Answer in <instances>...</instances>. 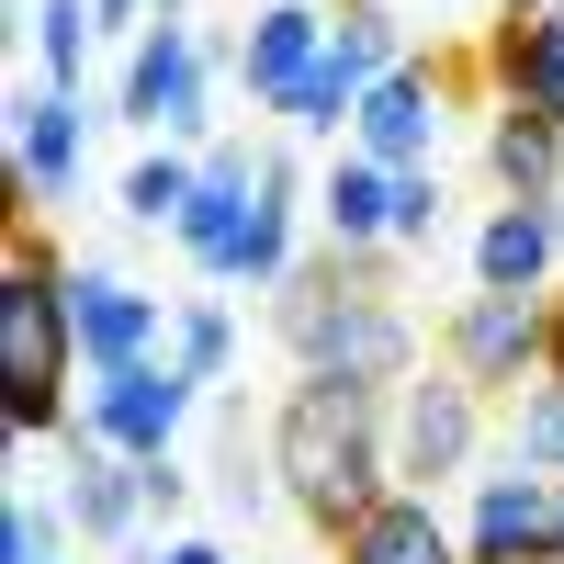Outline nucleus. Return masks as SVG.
Wrapping results in <instances>:
<instances>
[{
  "mask_svg": "<svg viewBox=\"0 0 564 564\" xmlns=\"http://www.w3.org/2000/svg\"><path fill=\"white\" fill-rule=\"evenodd\" d=\"M271 475H282V508L316 520L339 542L372 497H395V384H339V372H294L271 406Z\"/></svg>",
  "mask_w": 564,
  "mask_h": 564,
  "instance_id": "1",
  "label": "nucleus"
},
{
  "mask_svg": "<svg viewBox=\"0 0 564 564\" xmlns=\"http://www.w3.org/2000/svg\"><path fill=\"white\" fill-rule=\"evenodd\" d=\"M271 339L305 372L339 384H406L417 372V316L395 305V249H316L271 294Z\"/></svg>",
  "mask_w": 564,
  "mask_h": 564,
  "instance_id": "2",
  "label": "nucleus"
},
{
  "mask_svg": "<svg viewBox=\"0 0 564 564\" xmlns=\"http://www.w3.org/2000/svg\"><path fill=\"white\" fill-rule=\"evenodd\" d=\"M68 361H79V327H68V260L45 226H12V260H0V406H12V441H57L68 430Z\"/></svg>",
  "mask_w": 564,
  "mask_h": 564,
  "instance_id": "3",
  "label": "nucleus"
},
{
  "mask_svg": "<svg viewBox=\"0 0 564 564\" xmlns=\"http://www.w3.org/2000/svg\"><path fill=\"white\" fill-rule=\"evenodd\" d=\"M215 79H238V45H215L204 23H148L124 57V124L148 135H215Z\"/></svg>",
  "mask_w": 564,
  "mask_h": 564,
  "instance_id": "4",
  "label": "nucleus"
},
{
  "mask_svg": "<svg viewBox=\"0 0 564 564\" xmlns=\"http://www.w3.org/2000/svg\"><path fill=\"white\" fill-rule=\"evenodd\" d=\"M441 350H452V372L475 395H520L553 361V305L542 294H463L452 327H441Z\"/></svg>",
  "mask_w": 564,
  "mask_h": 564,
  "instance_id": "5",
  "label": "nucleus"
},
{
  "mask_svg": "<svg viewBox=\"0 0 564 564\" xmlns=\"http://www.w3.org/2000/svg\"><path fill=\"white\" fill-rule=\"evenodd\" d=\"M475 441H486V395L463 372H430V384H395V486L441 497L452 475H475Z\"/></svg>",
  "mask_w": 564,
  "mask_h": 564,
  "instance_id": "6",
  "label": "nucleus"
},
{
  "mask_svg": "<svg viewBox=\"0 0 564 564\" xmlns=\"http://www.w3.org/2000/svg\"><path fill=\"white\" fill-rule=\"evenodd\" d=\"M79 406L102 417V441H113L124 463H170L181 430H193V406H204V384H193L181 361H124V372H90Z\"/></svg>",
  "mask_w": 564,
  "mask_h": 564,
  "instance_id": "7",
  "label": "nucleus"
},
{
  "mask_svg": "<svg viewBox=\"0 0 564 564\" xmlns=\"http://www.w3.org/2000/svg\"><path fill=\"white\" fill-rule=\"evenodd\" d=\"M68 327H79V372H124V361H170V305L135 294L124 271L68 260Z\"/></svg>",
  "mask_w": 564,
  "mask_h": 564,
  "instance_id": "8",
  "label": "nucleus"
},
{
  "mask_svg": "<svg viewBox=\"0 0 564 564\" xmlns=\"http://www.w3.org/2000/svg\"><path fill=\"white\" fill-rule=\"evenodd\" d=\"M260 170H271V148H249V135H215V148H204V193L181 204V226H170L193 271H215V282L238 271L249 215H260Z\"/></svg>",
  "mask_w": 564,
  "mask_h": 564,
  "instance_id": "9",
  "label": "nucleus"
},
{
  "mask_svg": "<svg viewBox=\"0 0 564 564\" xmlns=\"http://www.w3.org/2000/svg\"><path fill=\"white\" fill-rule=\"evenodd\" d=\"M463 564H564L553 531V475H475V520H463Z\"/></svg>",
  "mask_w": 564,
  "mask_h": 564,
  "instance_id": "10",
  "label": "nucleus"
},
{
  "mask_svg": "<svg viewBox=\"0 0 564 564\" xmlns=\"http://www.w3.org/2000/svg\"><path fill=\"white\" fill-rule=\"evenodd\" d=\"M316 57H327V12L316 0H271V12H249V34H238V90L260 113H282L316 79Z\"/></svg>",
  "mask_w": 564,
  "mask_h": 564,
  "instance_id": "11",
  "label": "nucleus"
},
{
  "mask_svg": "<svg viewBox=\"0 0 564 564\" xmlns=\"http://www.w3.org/2000/svg\"><path fill=\"white\" fill-rule=\"evenodd\" d=\"M79 148H90L79 90H23L12 102V181H23V204H68L79 193Z\"/></svg>",
  "mask_w": 564,
  "mask_h": 564,
  "instance_id": "12",
  "label": "nucleus"
},
{
  "mask_svg": "<svg viewBox=\"0 0 564 564\" xmlns=\"http://www.w3.org/2000/svg\"><path fill=\"white\" fill-rule=\"evenodd\" d=\"M486 68H497V102H520L564 135V0L553 12H508L486 34Z\"/></svg>",
  "mask_w": 564,
  "mask_h": 564,
  "instance_id": "13",
  "label": "nucleus"
},
{
  "mask_svg": "<svg viewBox=\"0 0 564 564\" xmlns=\"http://www.w3.org/2000/svg\"><path fill=\"white\" fill-rule=\"evenodd\" d=\"M553 260H564L553 204H497V215L475 226V294H542Z\"/></svg>",
  "mask_w": 564,
  "mask_h": 564,
  "instance_id": "14",
  "label": "nucleus"
},
{
  "mask_svg": "<svg viewBox=\"0 0 564 564\" xmlns=\"http://www.w3.org/2000/svg\"><path fill=\"white\" fill-rule=\"evenodd\" d=\"M316 226H327V249H395V170L384 159H327L316 170Z\"/></svg>",
  "mask_w": 564,
  "mask_h": 564,
  "instance_id": "15",
  "label": "nucleus"
},
{
  "mask_svg": "<svg viewBox=\"0 0 564 564\" xmlns=\"http://www.w3.org/2000/svg\"><path fill=\"white\" fill-rule=\"evenodd\" d=\"M339 564H463V542L441 531V508L417 486H395V497H372L361 520L339 531Z\"/></svg>",
  "mask_w": 564,
  "mask_h": 564,
  "instance_id": "16",
  "label": "nucleus"
},
{
  "mask_svg": "<svg viewBox=\"0 0 564 564\" xmlns=\"http://www.w3.org/2000/svg\"><path fill=\"white\" fill-rule=\"evenodd\" d=\"M486 181H497L508 204H553L564 193V135L542 113H520V102H497L486 113Z\"/></svg>",
  "mask_w": 564,
  "mask_h": 564,
  "instance_id": "17",
  "label": "nucleus"
},
{
  "mask_svg": "<svg viewBox=\"0 0 564 564\" xmlns=\"http://www.w3.org/2000/svg\"><path fill=\"white\" fill-rule=\"evenodd\" d=\"M327 68H339L350 90L395 79V68H406V23L384 12V0H339V12H327Z\"/></svg>",
  "mask_w": 564,
  "mask_h": 564,
  "instance_id": "18",
  "label": "nucleus"
},
{
  "mask_svg": "<svg viewBox=\"0 0 564 564\" xmlns=\"http://www.w3.org/2000/svg\"><path fill=\"white\" fill-rule=\"evenodd\" d=\"M170 361L193 372V384H226V361H238V316H226L215 294H181L170 305Z\"/></svg>",
  "mask_w": 564,
  "mask_h": 564,
  "instance_id": "19",
  "label": "nucleus"
},
{
  "mask_svg": "<svg viewBox=\"0 0 564 564\" xmlns=\"http://www.w3.org/2000/svg\"><path fill=\"white\" fill-rule=\"evenodd\" d=\"M204 193V159H181V148H148L124 170V226H181V204Z\"/></svg>",
  "mask_w": 564,
  "mask_h": 564,
  "instance_id": "20",
  "label": "nucleus"
},
{
  "mask_svg": "<svg viewBox=\"0 0 564 564\" xmlns=\"http://www.w3.org/2000/svg\"><path fill=\"white\" fill-rule=\"evenodd\" d=\"M508 463H520V475H564V384L508 395Z\"/></svg>",
  "mask_w": 564,
  "mask_h": 564,
  "instance_id": "21",
  "label": "nucleus"
},
{
  "mask_svg": "<svg viewBox=\"0 0 564 564\" xmlns=\"http://www.w3.org/2000/svg\"><path fill=\"white\" fill-rule=\"evenodd\" d=\"M23 23H34L45 90H79V68H90V34H102V12H90V0H45V12H23Z\"/></svg>",
  "mask_w": 564,
  "mask_h": 564,
  "instance_id": "22",
  "label": "nucleus"
},
{
  "mask_svg": "<svg viewBox=\"0 0 564 564\" xmlns=\"http://www.w3.org/2000/svg\"><path fill=\"white\" fill-rule=\"evenodd\" d=\"M441 170H395V260H417V249H430L441 238Z\"/></svg>",
  "mask_w": 564,
  "mask_h": 564,
  "instance_id": "23",
  "label": "nucleus"
},
{
  "mask_svg": "<svg viewBox=\"0 0 564 564\" xmlns=\"http://www.w3.org/2000/svg\"><path fill=\"white\" fill-rule=\"evenodd\" d=\"M57 542H68V508L12 497V520H0V564H57Z\"/></svg>",
  "mask_w": 564,
  "mask_h": 564,
  "instance_id": "24",
  "label": "nucleus"
},
{
  "mask_svg": "<svg viewBox=\"0 0 564 564\" xmlns=\"http://www.w3.org/2000/svg\"><path fill=\"white\" fill-rule=\"evenodd\" d=\"M181 508H193V475H181V463H148V520H181Z\"/></svg>",
  "mask_w": 564,
  "mask_h": 564,
  "instance_id": "25",
  "label": "nucleus"
},
{
  "mask_svg": "<svg viewBox=\"0 0 564 564\" xmlns=\"http://www.w3.org/2000/svg\"><path fill=\"white\" fill-rule=\"evenodd\" d=\"M102 12V34H148V0H90Z\"/></svg>",
  "mask_w": 564,
  "mask_h": 564,
  "instance_id": "26",
  "label": "nucleus"
},
{
  "mask_svg": "<svg viewBox=\"0 0 564 564\" xmlns=\"http://www.w3.org/2000/svg\"><path fill=\"white\" fill-rule=\"evenodd\" d=\"M159 564H226V542H204V531L193 542H159Z\"/></svg>",
  "mask_w": 564,
  "mask_h": 564,
  "instance_id": "27",
  "label": "nucleus"
},
{
  "mask_svg": "<svg viewBox=\"0 0 564 564\" xmlns=\"http://www.w3.org/2000/svg\"><path fill=\"white\" fill-rule=\"evenodd\" d=\"M542 384H564V294H553V361H542Z\"/></svg>",
  "mask_w": 564,
  "mask_h": 564,
  "instance_id": "28",
  "label": "nucleus"
},
{
  "mask_svg": "<svg viewBox=\"0 0 564 564\" xmlns=\"http://www.w3.org/2000/svg\"><path fill=\"white\" fill-rule=\"evenodd\" d=\"M148 23H193V0H148Z\"/></svg>",
  "mask_w": 564,
  "mask_h": 564,
  "instance_id": "29",
  "label": "nucleus"
},
{
  "mask_svg": "<svg viewBox=\"0 0 564 564\" xmlns=\"http://www.w3.org/2000/svg\"><path fill=\"white\" fill-rule=\"evenodd\" d=\"M553 531H564V475H553Z\"/></svg>",
  "mask_w": 564,
  "mask_h": 564,
  "instance_id": "30",
  "label": "nucleus"
},
{
  "mask_svg": "<svg viewBox=\"0 0 564 564\" xmlns=\"http://www.w3.org/2000/svg\"><path fill=\"white\" fill-rule=\"evenodd\" d=\"M508 12H553V0H508Z\"/></svg>",
  "mask_w": 564,
  "mask_h": 564,
  "instance_id": "31",
  "label": "nucleus"
},
{
  "mask_svg": "<svg viewBox=\"0 0 564 564\" xmlns=\"http://www.w3.org/2000/svg\"><path fill=\"white\" fill-rule=\"evenodd\" d=\"M553 238H564V193H553Z\"/></svg>",
  "mask_w": 564,
  "mask_h": 564,
  "instance_id": "32",
  "label": "nucleus"
},
{
  "mask_svg": "<svg viewBox=\"0 0 564 564\" xmlns=\"http://www.w3.org/2000/svg\"><path fill=\"white\" fill-rule=\"evenodd\" d=\"M57 564H68V553H57Z\"/></svg>",
  "mask_w": 564,
  "mask_h": 564,
  "instance_id": "33",
  "label": "nucleus"
}]
</instances>
